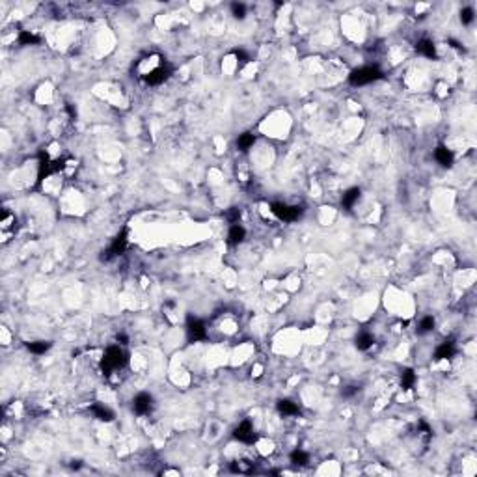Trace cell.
<instances>
[{
  "mask_svg": "<svg viewBox=\"0 0 477 477\" xmlns=\"http://www.w3.org/2000/svg\"><path fill=\"white\" fill-rule=\"evenodd\" d=\"M127 362H129V354L125 353L119 345H112L108 347L103 354V358H101V371L105 375H110L118 369H123Z\"/></svg>",
  "mask_w": 477,
  "mask_h": 477,
  "instance_id": "obj_1",
  "label": "cell"
},
{
  "mask_svg": "<svg viewBox=\"0 0 477 477\" xmlns=\"http://www.w3.org/2000/svg\"><path fill=\"white\" fill-rule=\"evenodd\" d=\"M378 78H382V71L375 67V65H363V67H358L354 69L351 75H349V82L353 86H365L375 82Z\"/></svg>",
  "mask_w": 477,
  "mask_h": 477,
  "instance_id": "obj_2",
  "label": "cell"
},
{
  "mask_svg": "<svg viewBox=\"0 0 477 477\" xmlns=\"http://www.w3.org/2000/svg\"><path fill=\"white\" fill-rule=\"evenodd\" d=\"M270 211L276 218L284 220V222H295L304 213V209L298 207V205H287V203H278V201L270 205Z\"/></svg>",
  "mask_w": 477,
  "mask_h": 477,
  "instance_id": "obj_3",
  "label": "cell"
},
{
  "mask_svg": "<svg viewBox=\"0 0 477 477\" xmlns=\"http://www.w3.org/2000/svg\"><path fill=\"white\" fill-rule=\"evenodd\" d=\"M186 338H188V341H203L207 338V328H205L203 321L188 317V321H186Z\"/></svg>",
  "mask_w": 477,
  "mask_h": 477,
  "instance_id": "obj_4",
  "label": "cell"
},
{
  "mask_svg": "<svg viewBox=\"0 0 477 477\" xmlns=\"http://www.w3.org/2000/svg\"><path fill=\"white\" fill-rule=\"evenodd\" d=\"M233 436H235V440L242 442V444H252V442L255 440V431H254L252 421H250V419H242V421L235 427Z\"/></svg>",
  "mask_w": 477,
  "mask_h": 477,
  "instance_id": "obj_5",
  "label": "cell"
},
{
  "mask_svg": "<svg viewBox=\"0 0 477 477\" xmlns=\"http://www.w3.org/2000/svg\"><path fill=\"white\" fill-rule=\"evenodd\" d=\"M125 248H127V231H121L118 237L112 240V244L108 246V250L107 252H103V259L105 261H110L112 257H118V255H121L125 252Z\"/></svg>",
  "mask_w": 477,
  "mask_h": 477,
  "instance_id": "obj_6",
  "label": "cell"
},
{
  "mask_svg": "<svg viewBox=\"0 0 477 477\" xmlns=\"http://www.w3.org/2000/svg\"><path fill=\"white\" fill-rule=\"evenodd\" d=\"M153 397L149 393H138L134 399H132V410L138 416H147L153 410Z\"/></svg>",
  "mask_w": 477,
  "mask_h": 477,
  "instance_id": "obj_7",
  "label": "cell"
},
{
  "mask_svg": "<svg viewBox=\"0 0 477 477\" xmlns=\"http://www.w3.org/2000/svg\"><path fill=\"white\" fill-rule=\"evenodd\" d=\"M170 73H172V69H170L168 65L162 63V65H159V67H155V69H151L147 73L146 77H144V82L149 86H159L170 77Z\"/></svg>",
  "mask_w": 477,
  "mask_h": 477,
  "instance_id": "obj_8",
  "label": "cell"
},
{
  "mask_svg": "<svg viewBox=\"0 0 477 477\" xmlns=\"http://www.w3.org/2000/svg\"><path fill=\"white\" fill-rule=\"evenodd\" d=\"M455 353H457L455 341L453 339H447L444 343H440L438 349L434 351V360H436V362H440V360H451L455 356Z\"/></svg>",
  "mask_w": 477,
  "mask_h": 477,
  "instance_id": "obj_9",
  "label": "cell"
},
{
  "mask_svg": "<svg viewBox=\"0 0 477 477\" xmlns=\"http://www.w3.org/2000/svg\"><path fill=\"white\" fill-rule=\"evenodd\" d=\"M434 159L442 164V166H446V168H449V166H453V161H455V155L453 151L449 149L447 146H444V144H440L436 149H434Z\"/></svg>",
  "mask_w": 477,
  "mask_h": 477,
  "instance_id": "obj_10",
  "label": "cell"
},
{
  "mask_svg": "<svg viewBox=\"0 0 477 477\" xmlns=\"http://www.w3.org/2000/svg\"><path fill=\"white\" fill-rule=\"evenodd\" d=\"M244 237H246V230H244L240 224H233L230 228V231H228V242H230L231 246L240 244V242L244 240Z\"/></svg>",
  "mask_w": 477,
  "mask_h": 477,
  "instance_id": "obj_11",
  "label": "cell"
},
{
  "mask_svg": "<svg viewBox=\"0 0 477 477\" xmlns=\"http://www.w3.org/2000/svg\"><path fill=\"white\" fill-rule=\"evenodd\" d=\"M90 412H92L93 417H97L99 421H112V419H114V412L108 407H105V405H101V403L92 405V407H90Z\"/></svg>",
  "mask_w": 477,
  "mask_h": 477,
  "instance_id": "obj_12",
  "label": "cell"
},
{
  "mask_svg": "<svg viewBox=\"0 0 477 477\" xmlns=\"http://www.w3.org/2000/svg\"><path fill=\"white\" fill-rule=\"evenodd\" d=\"M416 51L421 56H425V58H431V60L436 58V47H434L431 39H419L417 45H416Z\"/></svg>",
  "mask_w": 477,
  "mask_h": 477,
  "instance_id": "obj_13",
  "label": "cell"
},
{
  "mask_svg": "<svg viewBox=\"0 0 477 477\" xmlns=\"http://www.w3.org/2000/svg\"><path fill=\"white\" fill-rule=\"evenodd\" d=\"M360 194H362V192H360V188H356V186L349 188V190H347V192L341 196V205H343L347 211H349V209H353L354 203L360 200Z\"/></svg>",
  "mask_w": 477,
  "mask_h": 477,
  "instance_id": "obj_14",
  "label": "cell"
},
{
  "mask_svg": "<svg viewBox=\"0 0 477 477\" xmlns=\"http://www.w3.org/2000/svg\"><path fill=\"white\" fill-rule=\"evenodd\" d=\"M278 412L284 414V416H297L298 412H300V408H298L297 403H293V401L282 399V401H278Z\"/></svg>",
  "mask_w": 477,
  "mask_h": 477,
  "instance_id": "obj_15",
  "label": "cell"
},
{
  "mask_svg": "<svg viewBox=\"0 0 477 477\" xmlns=\"http://www.w3.org/2000/svg\"><path fill=\"white\" fill-rule=\"evenodd\" d=\"M373 343H375V338L371 336L369 332H360V334L356 336V349H360V351L371 349Z\"/></svg>",
  "mask_w": 477,
  "mask_h": 477,
  "instance_id": "obj_16",
  "label": "cell"
},
{
  "mask_svg": "<svg viewBox=\"0 0 477 477\" xmlns=\"http://www.w3.org/2000/svg\"><path fill=\"white\" fill-rule=\"evenodd\" d=\"M254 142H255L254 134H252V132H244V134H240L237 138V147L240 151H248L250 147L254 146Z\"/></svg>",
  "mask_w": 477,
  "mask_h": 477,
  "instance_id": "obj_17",
  "label": "cell"
},
{
  "mask_svg": "<svg viewBox=\"0 0 477 477\" xmlns=\"http://www.w3.org/2000/svg\"><path fill=\"white\" fill-rule=\"evenodd\" d=\"M416 384V373L412 369H405L401 375V388L403 390H412Z\"/></svg>",
  "mask_w": 477,
  "mask_h": 477,
  "instance_id": "obj_18",
  "label": "cell"
},
{
  "mask_svg": "<svg viewBox=\"0 0 477 477\" xmlns=\"http://www.w3.org/2000/svg\"><path fill=\"white\" fill-rule=\"evenodd\" d=\"M289 461H291L295 466H306L309 462V455L306 453V451H302V449H295L291 453V457H289Z\"/></svg>",
  "mask_w": 477,
  "mask_h": 477,
  "instance_id": "obj_19",
  "label": "cell"
},
{
  "mask_svg": "<svg viewBox=\"0 0 477 477\" xmlns=\"http://www.w3.org/2000/svg\"><path fill=\"white\" fill-rule=\"evenodd\" d=\"M434 317L427 315L423 317L421 321H419V324H417V334H429V332H432V328H434Z\"/></svg>",
  "mask_w": 477,
  "mask_h": 477,
  "instance_id": "obj_20",
  "label": "cell"
},
{
  "mask_svg": "<svg viewBox=\"0 0 477 477\" xmlns=\"http://www.w3.org/2000/svg\"><path fill=\"white\" fill-rule=\"evenodd\" d=\"M39 41V38L36 34H32L30 30H21L19 32V43L21 45H36Z\"/></svg>",
  "mask_w": 477,
  "mask_h": 477,
  "instance_id": "obj_21",
  "label": "cell"
},
{
  "mask_svg": "<svg viewBox=\"0 0 477 477\" xmlns=\"http://www.w3.org/2000/svg\"><path fill=\"white\" fill-rule=\"evenodd\" d=\"M28 351L34 354H45L49 349H51V343L49 341H32V343H28Z\"/></svg>",
  "mask_w": 477,
  "mask_h": 477,
  "instance_id": "obj_22",
  "label": "cell"
},
{
  "mask_svg": "<svg viewBox=\"0 0 477 477\" xmlns=\"http://www.w3.org/2000/svg\"><path fill=\"white\" fill-rule=\"evenodd\" d=\"M231 13H233V17H237V19H244V15H246V6H244L242 2H233V4H231Z\"/></svg>",
  "mask_w": 477,
  "mask_h": 477,
  "instance_id": "obj_23",
  "label": "cell"
},
{
  "mask_svg": "<svg viewBox=\"0 0 477 477\" xmlns=\"http://www.w3.org/2000/svg\"><path fill=\"white\" fill-rule=\"evenodd\" d=\"M474 19H476V11L472 8H464L461 11V21H462V24H470V23H474Z\"/></svg>",
  "mask_w": 477,
  "mask_h": 477,
  "instance_id": "obj_24",
  "label": "cell"
},
{
  "mask_svg": "<svg viewBox=\"0 0 477 477\" xmlns=\"http://www.w3.org/2000/svg\"><path fill=\"white\" fill-rule=\"evenodd\" d=\"M358 390H360L358 386H347V388H343V392L341 393H343V397H353V395L358 393Z\"/></svg>",
  "mask_w": 477,
  "mask_h": 477,
  "instance_id": "obj_25",
  "label": "cell"
},
{
  "mask_svg": "<svg viewBox=\"0 0 477 477\" xmlns=\"http://www.w3.org/2000/svg\"><path fill=\"white\" fill-rule=\"evenodd\" d=\"M235 56H237L240 62H248V56H246L244 53H242V51H237V53H235Z\"/></svg>",
  "mask_w": 477,
  "mask_h": 477,
  "instance_id": "obj_26",
  "label": "cell"
}]
</instances>
